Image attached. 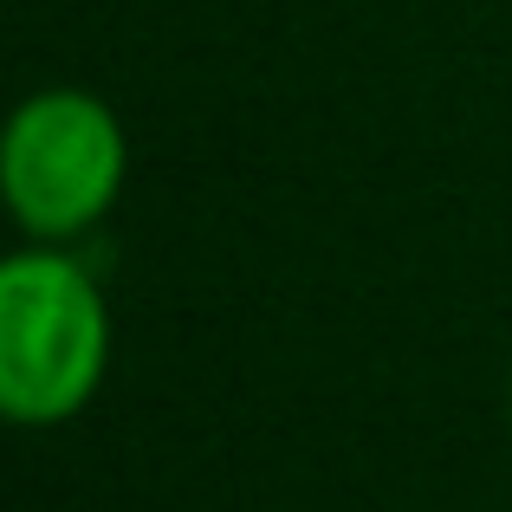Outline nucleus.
<instances>
[{
  "label": "nucleus",
  "mask_w": 512,
  "mask_h": 512,
  "mask_svg": "<svg viewBox=\"0 0 512 512\" xmlns=\"http://www.w3.org/2000/svg\"><path fill=\"white\" fill-rule=\"evenodd\" d=\"M111 363L104 292L72 253L26 247L0 266V415L59 428L98 396Z\"/></svg>",
  "instance_id": "obj_1"
},
{
  "label": "nucleus",
  "mask_w": 512,
  "mask_h": 512,
  "mask_svg": "<svg viewBox=\"0 0 512 512\" xmlns=\"http://www.w3.org/2000/svg\"><path fill=\"white\" fill-rule=\"evenodd\" d=\"M130 143L117 111L98 91L52 85L13 111L7 143H0V188H7L13 221L33 240H59L98 227L124 195Z\"/></svg>",
  "instance_id": "obj_2"
}]
</instances>
